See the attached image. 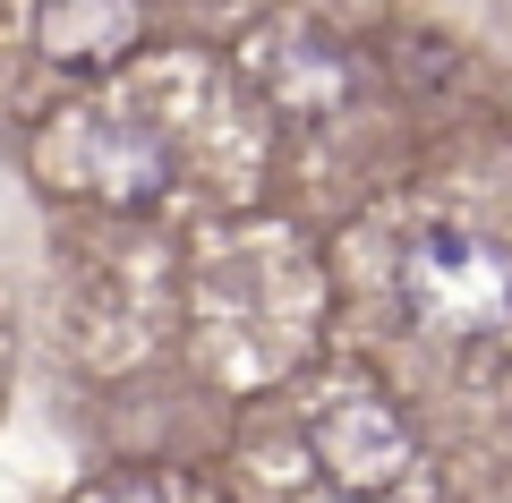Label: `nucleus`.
Masks as SVG:
<instances>
[{
	"label": "nucleus",
	"instance_id": "39448f33",
	"mask_svg": "<svg viewBox=\"0 0 512 503\" xmlns=\"http://www.w3.org/2000/svg\"><path fill=\"white\" fill-rule=\"evenodd\" d=\"M77 162H86V180L103 188V197H128V205L171 188V145L154 137L146 120H103V128L86 137V154H77Z\"/></svg>",
	"mask_w": 512,
	"mask_h": 503
},
{
	"label": "nucleus",
	"instance_id": "f03ea898",
	"mask_svg": "<svg viewBox=\"0 0 512 503\" xmlns=\"http://www.w3.org/2000/svg\"><path fill=\"white\" fill-rule=\"evenodd\" d=\"M308 452H316V469H325L342 495H384V486H402L410 461H419L410 427L384 410L367 384H333L308 410Z\"/></svg>",
	"mask_w": 512,
	"mask_h": 503
},
{
	"label": "nucleus",
	"instance_id": "20e7f679",
	"mask_svg": "<svg viewBox=\"0 0 512 503\" xmlns=\"http://www.w3.org/2000/svg\"><path fill=\"white\" fill-rule=\"evenodd\" d=\"M137 43V0H43V52L60 69H111Z\"/></svg>",
	"mask_w": 512,
	"mask_h": 503
},
{
	"label": "nucleus",
	"instance_id": "f257e3e1",
	"mask_svg": "<svg viewBox=\"0 0 512 503\" xmlns=\"http://www.w3.org/2000/svg\"><path fill=\"white\" fill-rule=\"evenodd\" d=\"M402 299L453 342L512 333V248H495L470 222H419L402 239Z\"/></svg>",
	"mask_w": 512,
	"mask_h": 503
},
{
	"label": "nucleus",
	"instance_id": "7ed1b4c3",
	"mask_svg": "<svg viewBox=\"0 0 512 503\" xmlns=\"http://www.w3.org/2000/svg\"><path fill=\"white\" fill-rule=\"evenodd\" d=\"M248 77L265 86V103L291 111V120H325L333 103L350 94V52L308 18H282L248 43Z\"/></svg>",
	"mask_w": 512,
	"mask_h": 503
}]
</instances>
